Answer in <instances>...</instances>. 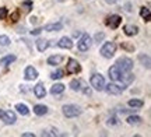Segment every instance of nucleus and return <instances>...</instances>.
Here are the masks:
<instances>
[{
  "label": "nucleus",
  "mask_w": 151,
  "mask_h": 137,
  "mask_svg": "<svg viewBox=\"0 0 151 137\" xmlns=\"http://www.w3.org/2000/svg\"><path fill=\"white\" fill-rule=\"evenodd\" d=\"M70 88L73 91H77V93H84L86 95H90L91 91H90V87L87 85V82L81 78H77V80H71L70 82Z\"/></svg>",
  "instance_id": "1"
},
{
  "label": "nucleus",
  "mask_w": 151,
  "mask_h": 137,
  "mask_svg": "<svg viewBox=\"0 0 151 137\" xmlns=\"http://www.w3.org/2000/svg\"><path fill=\"white\" fill-rule=\"evenodd\" d=\"M115 52H116V45L113 44V42L104 44V46L101 48V50H99V53H101L104 57H106V59H111V57L115 55Z\"/></svg>",
  "instance_id": "2"
},
{
  "label": "nucleus",
  "mask_w": 151,
  "mask_h": 137,
  "mask_svg": "<svg viewBox=\"0 0 151 137\" xmlns=\"http://www.w3.org/2000/svg\"><path fill=\"white\" fill-rule=\"evenodd\" d=\"M63 113L66 118H76L81 113V108L77 105H65L63 106Z\"/></svg>",
  "instance_id": "3"
},
{
  "label": "nucleus",
  "mask_w": 151,
  "mask_h": 137,
  "mask_svg": "<svg viewBox=\"0 0 151 137\" xmlns=\"http://www.w3.org/2000/svg\"><path fill=\"white\" fill-rule=\"evenodd\" d=\"M116 66L119 67V70L122 71H130L132 69H133V62H132V59H129V57H120V59H118V62H116Z\"/></svg>",
  "instance_id": "4"
},
{
  "label": "nucleus",
  "mask_w": 151,
  "mask_h": 137,
  "mask_svg": "<svg viewBox=\"0 0 151 137\" xmlns=\"http://www.w3.org/2000/svg\"><path fill=\"white\" fill-rule=\"evenodd\" d=\"M0 119L4 122L6 125H13L17 121L14 112H11V110H1V109H0Z\"/></svg>",
  "instance_id": "5"
},
{
  "label": "nucleus",
  "mask_w": 151,
  "mask_h": 137,
  "mask_svg": "<svg viewBox=\"0 0 151 137\" xmlns=\"http://www.w3.org/2000/svg\"><path fill=\"white\" fill-rule=\"evenodd\" d=\"M91 85L97 91H102L104 88H105V80H104V77L101 74H92L91 76Z\"/></svg>",
  "instance_id": "6"
},
{
  "label": "nucleus",
  "mask_w": 151,
  "mask_h": 137,
  "mask_svg": "<svg viewBox=\"0 0 151 137\" xmlns=\"http://www.w3.org/2000/svg\"><path fill=\"white\" fill-rule=\"evenodd\" d=\"M77 48H78V50H80V52H87V50L91 48V38H90L87 34H84V35L81 37V39L78 41Z\"/></svg>",
  "instance_id": "7"
},
{
  "label": "nucleus",
  "mask_w": 151,
  "mask_h": 137,
  "mask_svg": "<svg viewBox=\"0 0 151 137\" xmlns=\"http://www.w3.org/2000/svg\"><path fill=\"white\" fill-rule=\"evenodd\" d=\"M66 71H67L69 74H77V73H80L81 71L80 63L76 60V59H69V62H67V67H66Z\"/></svg>",
  "instance_id": "8"
},
{
  "label": "nucleus",
  "mask_w": 151,
  "mask_h": 137,
  "mask_svg": "<svg viewBox=\"0 0 151 137\" xmlns=\"http://www.w3.org/2000/svg\"><path fill=\"white\" fill-rule=\"evenodd\" d=\"M104 90H106L109 94H113V95H119V94L123 91L122 85H120V84H115V82H112V84H108V85H105V88H104Z\"/></svg>",
  "instance_id": "9"
},
{
  "label": "nucleus",
  "mask_w": 151,
  "mask_h": 137,
  "mask_svg": "<svg viewBox=\"0 0 151 137\" xmlns=\"http://www.w3.org/2000/svg\"><path fill=\"white\" fill-rule=\"evenodd\" d=\"M120 22H122V17L120 16H116V14H113V16H111L108 18V21H106V24H108L111 28H118L119 25H120Z\"/></svg>",
  "instance_id": "10"
},
{
  "label": "nucleus",
  "mask_w": 151,
  "mask_h": 137,
  "mask_svg": "<svg viewBox=\"0 0 151 137\" xmlns=\"http://www.w3.org/2000/svg\"><path fill=\"white\" fill-rule=\"evenodd\" d=\"M34 94L37 95V98H43L46 95V90L43 87V82H38L34 88Z\"/></svg>",
  "instance_id": "11"
},
{
  "label": "nucleus",
  "mask_w": 151,
  "mask_h": 137,
  "mask_svg": "<svg viewBox=\"0 0 151 137\" xmlns=\"http://www.w3.org/2000/svg\"><path fill=\"white\" fill-rule=\"evenodd\" d=\"M120 73H122V71L119 70V67L116 66V65L112 66L111 69H109V77H111V80H113V81H119Z\"/></svg>",
  "instance_id": "12"
},
{
  "label": "nucleus",
  "mask_w": 151,
  "mask_h": 137,
  "mask_svg": "<svg viewBox=\"0 0 151 137\" xmlns=\"http://www.w3.org/2000/svg\"><path fill=\"white\" fill-rule=\"evenodd\" d=\"M63 28V24L62 22H53V24H48V25H45L43 29L45 31H48V32H56V31H60Z\"/></svg>",
  "instance_id": "13"
},
{
  "label": "nucleus",
  "mask_w": 151,
  "mask_h": 137,
  "mask_svg": "<svg viewBox=\"0 0 151 137\" xmlns=\"http://www.w3.org/2000/svg\"><path fill=\"white\" fill-rule=\"evenodd\" d=\"M123 31H124V34H126L127 37H132V35H136V34L139 32V28H137V25H133V24H127V25H124Z\"/></svg>",
  "instance_id": "14"
},
{
  "label": "nucleus",
  "mask_w": 151,
  "mask_h": 137,
  "mask_svg": "<svg viewBox=\"0 0 151 137\" xmlns=\"http://www.w3.org/2000/svg\"><path fill=\"white\" fill-rule=\"evenodd\" d=\"M38 77V71L32 66H28L25 69V80H35Z\"/></svg>",
  "instance_id": "15"
},
{
  "label": "nucleus",
  "mask_w": 151,
  "mask_h": 137,
  "mask_svg": "<svg viewBox=\"0 0 151 137\" xmlns=\"http://www.w3.org/2000/svg\"><path fill=\"white\" fill-rule=\"evenodd\" d=\"M60 48H63V49H71L73 48V42H71L70 38H67V37H63V38H60L59 44H58Z\"/></svg>",
  "instance_id": "16"
},
{
  "label": "nucleus",
  "mask_w": 151,
  "mask_h": 137,
  "mask_svg": "<svg viewBox=\"0 0 151 137\" xmlns=\"http://www.w3.org/2000/svg\"><path fill=\"white\" fill-rule=\"evenodd\" d=\"M63 56L62 55H55V56H50L48 59V65L49 66H58V65H60L62 62H63Z\"/></svg>",
  "instance_id": "17"
},
{
  "label": "nucleus",
  "mask_w": 151,
  "mask_h": 137,
  "mask_svg": "<svg viewBox=\"0 0 151 137\" xmlns=\"http://www.w3.org/2000/svg\"><path fill=\"white\" fill-rule=\"evenodd\" d=\"M34 112H35V115H38V116H43L48 113V106H45V105H35Z\"/></svg>",
  "instance_id": "18"
},
{
  "label": "nucleus",
  "mask_w": 151,
  "mask_h": 137,
  "mask_svg": "<svg viewBox=\"0 0 151 137\" xmlns=\"http://www.w3.org/2000/svg\"><path fill=\"white\" fill-rule=\"evenodd\" d=\"M49 46V42L46 39H38L37 41V48L39 52H43V50H46Z\"/></svg>",
  "instance_id": "19"
},
{
  "label": "nucleus",
  "mask_w": 151,
  "mask_h": 137,
  "mask_svg": "<svg viewBox=\"0 0 151 137\" xmlns=\"http://www.w3.org/2000/svg\"><path fill=\"white\" fill-rule=\"evenodd\" d=\"M14 60H16V56L14 55H7V56H4L3 59H0V65H1V66H9V65L13 63Z\"/></svg>",
  "instance_id": "20"
},
{
  "label": "nucleus",
  "mask_w": 151,
  "mask_h": 137,
  "mask_svg": "<svg viewBox=\"0 0 151 137\" xmlns=\"http://www.w3.org/2000/svg\"><path fill=\"white\" fill-rule=\"evenodd\" d=\"M140 16L144 18V21L148 22L151 20V13H150V9L148 7H141L140 10Z\"/></svg>",
  "instance_id": "21"
},
{
  "label": "nucleus",
  "mask_w": 151,
  "mask_h": 137,
  "mask_svg": "<svg viewBox=\"0 0 151 137\" xmlns=\"http://www.w3.org/2000/svg\"><path fill=\"white\" fill-rule=\"evenodd\" d=\"M65 91V85L63 84H55L53 87L50 88V94L52 95H58V94H62Z\"/></svg>",
  "instance_id": "22"
},
{
  "label": "nucleus",
  "mask_w": 151,
  "mask_h": 137,
  "mask_svg": "<svg viewBox=\"0 0 151 137\" xmlns=\"http://www.w3.org/2000/svg\"><path fill=\"white\" fill-rule=\"evenodd\" d=\"M143 105H144V102L141 99H130L129 101V106L134 108V109H140V108H143Z\"/></svg>",
  "instance_id": "23"
},
{
  "label": "nucleus",
  "mask_w": 151,
  "mask_h": 137,
  "mask_svg": "<svg viewBox=\"0 0 151 137\" xmlns=\"http://www.w3.org/2000/svg\"><path fill=\"white\" fill-rule=\"evenodd\" d=\"M141 121H143V119L137 115L129 116V118H127V123H129V125H133V126H136V125H141Z\"/></svg>",
  "instance_id": "24"
},
{
  "label": "nucleus",
  "mask_w": 151,
  "mask_h": 137,
  "mask_svg": "<svg viewBox=\"0 0 151 137\" xmlns=\"http://www.w3.org/2000/svg\"><path fill=\"white\" fill-rule=\"evenodd\" d=\"M16 109L21 113V115H28L29 113V110H28V108H27V105H24V104H17L16 105Z\"/></svg>",
  "instance_id": "25"
},
{
  "label": "nucleus",
  "mask_w": 151,
  "mask_h": 137,
  "mask_svg": "<svg viewBox=\"0 0 151 137\" xmlns=\"http://www.w3.org/2000/svg\"><path fill=\"white\" fill-rule=\"evenodd\" d=\"M139 60H140L141 63L147 67V69L150 67V57H148L147 55H140V56H139Z\"/></svg>",
  "instance_id": "26"
},
{
  "label": "nucleus",
  "mask_w": 151,
  "mask_h": 137,
  "mask_svg": "<svg viewBox=\"0 0 151 137\" xmlns=\"http://www.w3.org/2000/svg\"><path fill=\"white\" fill-rule=\"evenodd\" d=\"M63 70H58V71H55V73H52L50 74V78H53V80H60L62 77H63Z\"/></svg>",
  "instance_id": "27"
},
{
  "label": "nucleus",
  "mask_w": 151,
  "mask_h": 137,
  "mask_svg": "<svg viewBox=\"0 0 151 137\" xmlns=\"http://www.w3.org/2000/svg\"><path fill=\"white\" fill-rule=\"evenodd\" d=\"M9 44H10V38L7 35H1L0 37V46H7Z\"/></svg>",
  "instance_id": "28"
},
{
  "label": "nucleus",
  "mask_w": 151,
  "mask_h": 137,
  "mask_svg": "<svg viewBox=\"0 0 151 137\" xmlns=\"http://www.w3.org/2000/svg\"><path fill=\"white\" fill-rule=\"evenodd\" d=\"M122 48L126 50H129V52H133V50H134V45H130L129 42H122Z\"/></svg>",
  "instance_id": "29"
},
{
  "label": "nucleus",
  "mask_w": 151,
  "mask_h": 137,
  "mask_svg": "<svg viewBox=\"0 0 151 137\" xmlns=\"http://www.w3.org/2000/svg\"><path fill=\"white\" fill-rule=\"evenodd\" d=\"M42 136H58V133H56V129H50L46 132H42Z\"/></svg>",
  "instance_id": "30"
},
{
  "label": "nucleus",
  "mask_w": 151,
  "mask_h": 137,
  "mask_svg": "<svg viewBox=\"0 0 151 137\" xmlns=\"http://www.w3.org/2000/svg\"><path fill=\"white\" fill-rule=\"evenodd\" d=\"M6 17H7V9L0 7V20H6Z\"/></svg>",
  "instance_id": "31"
},
{
  "label": "nucleus",
  "mask_w": 151,
  "mask_h": 137,
  "mask_svg": "<svg viewBox=\"0 0 151 137\" xmlns=\"http://www.w3.org/2000/svg\"><path fill=\"white\" fill-rule=\"evenodd\" d=\"M104 38H105V34H104V32L95 34V41H97V42H102Z\"/></svg>",
  "instance_id": "32"
},
{
  "label": "nucleus",
  "mask_w": 151,
  "mask_h": 137,
  "mask_svg": "<svg viewBox=\"0 0 151 137\" xmlns=\"http://www.w3.org/2000/svg\"><path fill=\"white\" fill-rule=\"evenodd\" d=\"M22 6L25 7V11H29V10H31V9H32V3H31L29 0H25V1L22 3Z\"/></svg>",
  "instance_id": "33"
},
{
  "label": "nucleus",
  "mask_w": 151,
  "mask_h": 137,
  "mask_svg": "<svg viewBox=\"0 0 151 137\" xmlns=\"http://www.w3.org/2000/svg\"><path fill=\"white\" fill-rule=\"evenodd\" d=\"M18 17H20V13H18V11H14V13L11 14V21L17 22V21H18Z\"/></svg>",
  "instance_id": "34"
},
{
  "label": "nucleus",
  "mask_w": 151,
  "mask_h": 137,
  "mask_svg": "<svg viewBox=\"0 0 151 137\" xmlns=\"http://www.w3.org/2000/svg\"><path fill=\"white\" fill-rule=\"evenodd\" d=\"M108 123L109 125H118V121H116V118H115V116H112V118H109Z\"/></svg>",
  "instance_id": "35"
},
{
  "label": "nucleus",
  "mask_w": 151,
  "mask_h": 137,
  "mask_svg": "<svg viewBox=\"0 0 151 137\" xmlns=\"http://www.w3.org/2000/svg\"><path fill=\"white\" fill-rule=\"evenodd\" d=\"M41 31H42L41 28H35V29H32V31H31V34H32V35H39V34H41Z\"/></svg>",
  "instance_id": "36"
},
{
  "label": "nucleus",
  "mask_w": 151,
  "mask_h": 137,
  "mask_svg": "<svg viewBox=\"0 0 151 137\" xmlns=\"http://www.w3.org/2000/svg\"><path fill=\"white\" fill-rule=\"evenodd\" d=\"M21 136H22V137H34L35 134H34V133H22Z\"/></svg>",
  "instance_id": "37"
},
{
  "label": "nucleus",
  "mask_w": 151,
  "mask_h": 137,
  "mask_svg": "<svg viewBox=\"0 0 151 137\" xmlns=\"http://www.w3.org/2000/svg\"><path fill=\"white\" fill-rule=\"evenodd\" d=\"M29 21H31V24H35V22H37V18H35V17H31Z\"/></svg>",
  "instance_id": "38"
},
{
  "label": "nucleus",
  "mask_w": 151,
  "mask_h": 137,
  "mask_svg": "<svg viewBox=\"0 0 151 137\" xmlns=\"http://www.w3.org/2000/svg\"><path fill=\"white\" fill-rule=\"evenodd\" d=\"M106 3H109V4H113V3H116V0H105Z\"/></svg>",
  "instance_id": "39"
},
{
  "label": "nucleus",
  "mask_w": 151,
  "mask_h": 137,
  "mask_svg": "<svg viewBox=\"0 0 151 137\" xmlns=\"http://www.w3.org/2000/svg\"><path fill=\"white\" fill-rule=\"evenodd\" d=\"M56 1H65V0H56Z\"/></svg>",
  "instance_id": "40"
}]
</instances>
